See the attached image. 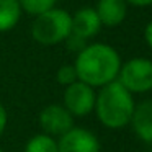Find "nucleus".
Masks as SVG:
<instances>
[{
	"instance_id": "obj_1",
	"label": "nucleus",
	"mask_w": 152,
	"mask_h": 152,
	"mask_svg": "<svg viewBox=\"0 0 152 152\" xmlns=\"http://www.w3.org/2000/svg\"><path fill=\"white\" fill-rule=\"evenodd\" d=\"M77 77L87 85L103 87L118 79L121 69V57L118 51L105 43L87 44L75 57L74 64Z\"/></svg>"
},
{
	"instance_id": "obj_2",
	"label": "nucleus",
	"mask_w": 152,
	"mask_h": 152,
	"mask_svg": "<svg viewBox=\"0 0 152 152\" xmlns=\"http://www.w3.org/2000/svg\"><path fill=\"white\" fill-rule=\"evenodd\" d=\"M132 93H129L118 80L100 87L95 100V111L100 123L110 129H121L131 123L134 111Z\"/></svg>"
},
{
	"instance_id": "obj_3",
	"label": "nucleus",
	"mask_w": 152,
	"mask_h": 152,
	"mask_svg": "<svg viewBox=\"0 0 152 152\" xmlns=\"http://www.w3.org/2000/svg\"><path fill=\"white\" fill-rule=\"evenodd\" d=\"M70 34V15L62 8H51L34 17L31 25V36L43 46L64 43Z\"/></svg>"
},
{
	"instance_id": "obj_4",
	"label": "nucleus",
	"mask_w": 152,
	"mask_h": 152,
	"mask_svg": "<svg viewBox=\"0 0 152 152\" xmlns=\"http://www.w3.org/2000/svg\"><path fill=\"white\" fill-rule=\"evenodd\" d=\"M118 80L129 93H145L152 90V61L134 57L121 64Z\"/></svg>"
},
{
	"instance_id": "obj_5",
	"label": "nucleus",
	"mask_w": 152,
	"mask_h": 152,
	"mask_svg": "<svg viewBox=\"0 0 152 152\" xmlns=\"http://www.w3.org/2000/svg\"><path fill=\"white\" fill-rule=\"evenodd\" d=\"M96 93L95 88L87 85L85 82L70 83L64 90V108L72 116H87L95 110Z\"/></svg>"
},
{
	"instance_id": "obj_6",
	"label": "nucleus",
	"mask_w": 152,
	"mask_h": 152,
	"mask_svg": "<svg viewBox=\"0 0 152 152\" xmlns=\"http://www.w3.org/2000/svg\"><path fill=\"white\" fill-rule=\"evenodd\" d=\"M39 126L43 134L61 137L74 128V116L62 105H49L39 113Z\"/></svg>"
},
{
	"instance_id": "obj_7",
	"label": "nucleus",
	"mask_w": 152,
	"mask_h": 152,
	"mask_svg": "<svg viewBox=\"0 0 152 152\" xmlns=\"http://www.w3.org/2000/svg\"><path fill=\"white\" fill-rule=\"evenodd\" d=\"M59 152H100V141L85 128H72L57 141Z\"/></svg>"
},
{
	"instance_id": "obj_8",
	"label": "nucleus",
	"mask_w": 152,
	"mask_h": 152,
	"mask_svg": "<svg viewBox=\"0 0 152 152\" xmlns=\"http://www.w3.org/2000/svg\"><path fill=\"white\" fill-rule=\"evenodd\" d=\"M102 30V21L96 15L95 8L83 7L79 8L74 15H70V33L82 39H90L96 36Z\"/></svg>"
},
{
	"instance_id": "obj_9",
	"label": "nucleus",
	"mask_w": 152,
	"mask_h": 152,
	"mask_svg": "<svg viewBox=\"0 0 152 152\" xmlns=\"http://www.w3.org/2000/svg\"><path fill=\"white\" fill-rule=\"evenodd\" d=\"M102 26L115 28L121 25L128 13V2L126 0H98L95 8Z\"/></svg>"
},
{
	"instance_id": "obj_10",
	"label": "nucleus",
	"mask_w": 152,
	"mask_h": 152,
	"mask_svg": "<svg viewBox=\"0 0 152 152\" xmlns=\"http://www.w3.org/2000/svg\"><path fill=\"white\" fill-rule=\"evenodd\" d=\"M134 132L144 142L152 144V98L144 100L134 106L131 123Z\"/></svg>"
},
{
	"instance_id": "obj_11",
	"label": "nucleus",
	"mask_w": 152,
	"mask_h": 152,
	"mask_svg": "<svg viewBox=\"0 0 152 152\" xmlns=\"http://www.w3.org/2000/svg\"><path fill=\"white\" fill-rule=\"evenodd\" d=\"M21 18L18 0H0V33L13 30Z\"/></svg>"
},
{
	"instance_id": "obj_12",
	"label": "nucleus",
	"mask_w": 152,
	"mask_h": 152,
	"mask_svg": "<svg viewBox=\"0 0 152 152\" xmlns=\"http://www.w3.org/2000/svg\"><path fill=\"white\" fill-rule=\"evenodd\" d=\"M25 152H59L57 141L48 134H36L26 142Z\"/></svg>"
},
{
	"instance_id": "obj_13",
	"label": "nucleus",
	"mask_w": 152,
	"mask_h": 152,
	"mask_svg": "<svg viewBox=\"0 0 152 152\" xmlns=\"http://www.w3.org/2000/svg\"><path fill=\"white\" fill-rule=\"evenodd\" d=\"M18 2H20L21 12H26L33 17H38V15L56 7L57 0H18Z\"/></svg>"
},
{
	"instance_id": "obj_14",
	"label": "nucleus",
	"mask_w": 152,
	"mask_h": 152,
	"mask_svg": "<svg viewBox=\"0 0 152 152\" xmlns=\"http://www.w3.org/2000/svg\"><path fill=\"white\" fill-rule=\"evenodd\" d=\"M56 79H57V82H59L61 85H64V87H67V85H70V83L77 82L79 77H77V70H75V67H74V64H72V66L66 64V66L59 67L57 72H56Z\"/></svg>"
},
{
	"instance_id": "obj_15",
	"label": "nucleus",
	"mask_w": 152,
	"mask_h": 152,
	"mask_svg": "<svg viewBox=\"0 0 152 152\" xmlns=\"http://www.w3.org/2000/svg\"><path fill=\"white\" fill-rule=\"evenodd\" d=\"M64 43L67 44V48H69L70 51H74V53H77V54H79L80 51L87 46V41L85 39H82V38L75 36V34H72V33L67 36V39L64 41Z\"/></svg>"
},
{
	"instance_id": "obj_16",
	"label": "nucleus",
	"mask_w": 152,
	"mask_h": 152,
	"mask_svg": "<svg viewBox=\"0 0 152 152\" xmlns=\"http://www.w3.org/2000/svg\"><path fill=\"white\" fill-rule=\"evenodd\" d=\"M7 121H8V116H7V110L5 106L0 103V136L4 134L5 128H7Z\"/></svg>"
},
{
	"instance_id": "obj_17",
	"label": "nucleus",
	"mask_w": 152,
	"mask_h": 152,
	"mask_svg": "<svg viewBox=\"0 0 152 152\" xmlns=\"http://www.w3.org/2000/svg\"><path fill=\"white\" fill-rule=\"evenodd\" d=\"M144 38H145V41H147L149 48L152 49V21H149L147 26H145V30H144Z\"/></svg>"
},
{
	"instance_id": "obj_18",
	"label": "nucleus",
	"mask_w": 152,
	"mask_h": 152,
	"mask_svg": "<svg viewBox=\"0 0 152 152\" xmlns=\"http://www.w3.org/2000/svg\"><path fill=\"white\" fill-rule=\"evenodd\" d=\"M126 2L134 5V7H149V5H152V0H126Z\"/></svg>"
},
{
	"instance_id": "obj_19",
	"label": "nucleus",
	"mask_w": 152,
	"mask_h": 152,
	"mask_svg": "<svg viewBox=\"0 0 152 152\" xmlns=\"http://www.w3.org/2000/svg\"><path fill=\"white\" fill-rule=\"evenodd\" d=\"M0 152H4V151H2V149H0Z\"/></svg>"
}]
</instances>
